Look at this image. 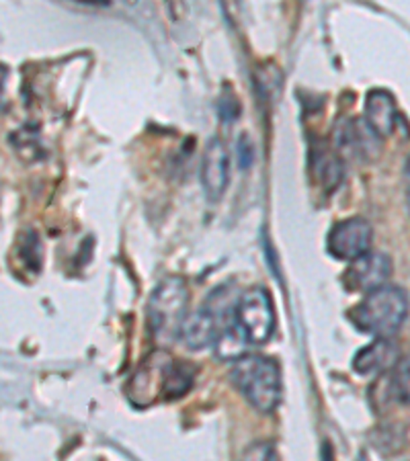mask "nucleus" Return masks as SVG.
Wrapping results in <instances>:
<instances>
[{
    "instance_id": "f257e3e1",
    "label": "nucleus",
    "mask_w": 410,
    "mask_h": 461,
    "mask_svg": "<svg viewBox=\"0 0 410 461\" xmlns=\"http://www.w3.org/2000/svg\"><path fill=\"white\" fill-rule=\"evenodd\" d=\"M408 316V297L405 289L396 285H384L365 294L363 300L353 310H349V320L363 334L376 339H392Z\"/></svg>"
},
{
    "instance_id": "f03ea898",
    "label": "nucleus",
    "mask_w": 410,
    "mask_h": 461,
    "mask_svg": "<svg viewBox=\"0 0 410 461\" xmlns=\"http://www.w3.org/2000/svg\"><path fill=\"white\" fill-rule=\"evenodd\" d=\"M234 388L260 414H271L281 400V369L263 355H244L230 371Z\"/></svg>"
},
{
    "instance_id": "7ed1b4c3",
    "label": "nucleus",
    "mask_w": 410,
    "mask_h": 461,
    "mask_svg": "<svg viewBox=\"0 0 410 461\" xmlns=\"http://www.w3.org/2000/svg\"><path fill=\"white\" fill-rule=\"evenodd\" d=\"M189 289L181 277H167L154 289L148 302V326L154 340L162 347L181 337V329L187 320Z\"/></svg>"
},
{
    "instance_id": "20e7f679",
    "label": "nucleus",
    "mask_w": 410,
    "mask_h": 461,
    "mask_svg": "<svg viewBox=\"0 0 410 461\" xmlns=\"http://www.w3.org/2000/svg\"><path fill=\"white\" fill-rule=\"evenodd\" d=\"M234 324L249 340V345H265L275 329V314L269 294L263 287H252L238 300Z\"/></svg>"
},
{
    "instance_id": "39448f33",
    "label": "nucleus",
    "mask_w": 410,
    "mask_h": 461,
    "mask_svg": "<svg viewBox=\"0 0 410 461\" xmlns=\"http://www.w3.org/2000/svg\"><path fill=\"white\" fill-rule=\"evenodd\" d=\"M326 247L339 260H355L368 255L371 247V224L363 218L341 220L328 234Z\"/></svg>"
},
{
    "instance_id": "423d86ee",
    "label": "nucleus",
    "mask_w": 410,
    "mask_h": 461,
    "mask_svg": "<svg viewBox=\"0 0 410 461\" xmlns=\"http://www.w3.org/2000/svg\"><path fill=\"white\" fill-rule=\"evenodd\" d=\"M334 150L347 158L371 160L379 152V138L365 123V119H341L334 128Z\"/></svg>"
},
{
    "instance_id": "0eeeda50",
    "label": "nucleus",
    "mask_w": 410,
    "mask_h": 461,
    "mask_svg": "<svg viewBox=\"0 0 410 461\" xmlns=\"http://www.w3.org/2000/svg\"><path fill=\"white\" fill-rule=\"evenodd\" d=\"M392 275V260L384 252H368L360 258L351 260L342 275V284L349 292L369 294L374 289L387 285V279Z\"/></svg>"
},
{
    "instance_id": "6e6552de",
    "label": "nucleus",
    "mask_w": 410,
    "mask_h": 461,
    "mask_svg": "<svg viewBox=\"0 0 410 461\" xmlns=\"http://www.w3.org/2000/svg\"><path fill=\"white\" fill-rule=\"evenodd\" d=\"M230 183V154L226 144L218 138H212L205 146L204 160H201V185L205 197L212 203L220 202Z\"/></svg>"
},
{
    "instance_id": "1a4fd4ad",
    "label": "nucleus",
    "mask_w": 410,
    "mask_h": 461,
    "mask_svg": "<svg viewBox=\"0 0 410 461\" xmlns=\"http://www.w3.org/2000/svg\"><path fill=\"white\" fill-rule=\"evenodd\" d=\"M170 359L162 351L152 355L150 359L144 361V366L138 369V374L132 377L128 396L136 406H146L150 404L156 390L162 392L164 384V371H167Z\"/></svg>"
},
{
    "instance_id": "9d476101",
    "label": "nucleus",
    "mask_w": 410,
    "mask_h": 461,
    "mask_svg": "<svg viewBox=\"0 0 410 461\" xmlns=\"http://www.w3.org/2000/svg\"><path fill=\"white\" fill-rule=\"evenodd\" d=\"M365 123L374 130L376 136L382 140L394 133V128L398 123V109L394 96L382 91V88H374L365 96V113H363Z\"/></svg>"
},
{
    "instance_id": "9b49d317",
    "label": "nucleus",
    "mask_w": 410,
    "mask_h": 461,
    "mask_svg": "<svg viewBox=\"0 0 410 461\" xmlns=\"http://www.w3.org/2000/svg\"><path fill=\"white\" fill-rule=\"evenodd\" d=\"M400 363L398 347L392 339H376L374 343L363 347L353 359V369L360 375H378L394 369Z\"/></svg>"
},
{
    "instance_id": "f8f14e48",
    "label": "nucleus",
    "mask_w": 410,
    "mask_h": 461,
    "mask_svg": "<svg viewBox=\"0 0 410 461\" xmlns=\"http://www.w3.org/2000/svg\"><path fill=\"white\" fill-rule=\"evenodd\" d=\"M222 330L223 329L218 322V318L204 308L199 312H193L185 320L181 329V340L191 351H201L205 347H214Z\"/></svg>"
},
{
    "instance_id": "ddd939ff",
    "label": "nucleus",
    "mask_w": 410,
    "mask_h": 461,
    "mask_svg": "<svg viewBox=\"0 0 410 461\" xmlns=\"http://www.w3.org/2000/svg\"><path fill=\"white\" fill-rule=\"evenodd\" d=\"M193 379H196V367L189 366L187 361L170 359L167 371H164L162 396H167L169 400L185 396L191 390Z\"/></svg>"
},
{
    "instance_id": "4468645a",
    "label": "nucleus",
    "mask_w": 410,
    "mask_h": 461,
    "mask_svg": "<svg viewBox=\"0 0 410 461\" xmlns=\"http://www.w3.org/2000/svg\"><path fill=\"white\" fill-rule=\"evenodd\" d=\"M246 345H249V340H246L241 329H238L236 324H230L220 332L214 348H215V355H218V359L236 363L238 359H242L244 357Z\"/></svg>"
},
{
    "instance_id": "2eb2a0df",
    "label": "nucleus",
    "mask_w": 410,
    "mask_h": 461,
    "mask_svg": "<svg viewBox=\"0 0 410 461\" xmlns=\"http://www.w3.org/2000/svg\"><path fill=\"white\" fill-rule=\"evenodd\" d=\"M312 167H314V170L318 173V181L323 183L324 187L334 189L341 183L342 165H341L337 154L320 152V154H316V158H314V162H312Z\"/></svg>"
},
{
    "instance_id": "dca6fc26",
    "label": "nucleus",
    "mask_w": 410,
    "mask_h": 461,
    "mask_svg": "<svg viewBox=\"0 0 410 461\" xmlns=\"http://www.w3.org/2000/svg\"><path fill=\"white\" fill-rule=\"evenodd\" d=\"M392 392L400 402L410 404V359L400 361L394 371Z\"/></svg>"
},
{
    "instance_id": "f3484780",
    "label": "nucleus",
    "mask_w": 410,
    "mask_h": 461,
    "mask_svg": "<svg viewBox=\"0 0 410 461\" xmlns=\"http://www.w3.org/2000/svg\"><path fill=\"white\" fill-rule=\"evenodd\" d=\"M241 461H278V456L271 443H257L242 453Z\"/></svg>"
},
{
    "instance_id": "a211bd4d",
    "label": "nucleus",
    "mask_w": 410,
    "mask_h": 461,
    "mask_svg": "<svg viewBox=\"0 0 410 461\" xmlns=\"http://www.w3.org/2000/svg\"><path fill=\"white\" fill-rule=\"evenodd\" d=\"M236 150H238V162H241V167H242V168H249L252 158H255V152H252L251 140L246 138V136H242L241 140H238Z\"/></svg>"
},
{
    "instance_id": "6ab92c4d",
    "label": "nucleus",
    "mask_w": 410,
    "mask_h": 461,
    "mask_svg": "<svg viewBox=\"0 0 410 461\" xmlns=\"http://www.w3.org/2000/svg\"><path fill=\"white\" fill-rule=\"evenodd\" d=\"M406 175L410 176V156H408V160H406Z\"/></svg>"
},
{
    "instance_id": "aec40b11",
    "label": "nucleus",
    "mask_w": 410,
    "mask_h": 461,
    "mask_svg": "<svg viewBox=\"0 0 410 461\" xmlns=\"http://www.w3.org/2000/svg\"><path fill=\"white\" fill-rule=\"evenodd\" d=\"M408 210H410V193H408Z\"/></svg>"
},
{
    "instance_id": "412c9836",
    "label": "nucleus",
    "mask_w": 410,
    "mask_h": 461,
    "mask_svg": "<svg viewBox=\"0 0 410 461\" xmlns=\"http://www.w3.org/2000/svg\"><path fill=\"white\" fill-rule=\"evenodd\" d=\"M360 461H365V459H363V457H361V459H360Z\"/></svg>"
}]
</instances>
